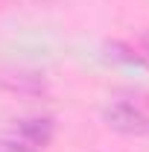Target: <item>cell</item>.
Instances as JSON below:
<instances>
[{
  "label": "cell",
  "instance_id": "6da1fadb",
  "mask_svg": "<svg viewBox=\"0 0 149 152\" xmlns=\"http://www.w3.org/2000/svg\"><path fill=\"white\" fill-rule=\"evenodd\" d=\"M105 126L120 134H149V114H143L134 102H123L117 99L111 105H105L102 111Z\"/></svg>",
  "mask_w": 149,
  "mask_h": 152
},
{
  "label": "cell",
  "instance_id": "7a4b0ae2",
  "mask_svg": "<svg viewBox=\"0 0 149 152\" xmlns=\"http://www.w3.org/2000/svg\"><path fill=\"white\" fill-rule=\"evenodd\" d=\"M18 134L26 140V143H32L35 149H41V146H47L50 137H53V120H47V117L20 120V123H18Z\"/></svg>",
  "mask_w": 149,
  "mask_h": 152
},
{
  "label": "cell",
  "instance_id": "3957f363",
  "mask_svg": "<svg viewBox=\"0 0 149 152\" xmlns=\"http://www.w3.org/2000/svg\"><path fill=\"white\" fill-rule=\"evenodd\" d=\"M3 85L6 88H12V91H23V94H38V91H44V79L35 73H12L3 79Z\"/></svg>",
  "mask_w": 149,
  "mask_h": 152
},
{
  "label": "cell",
  "instance_id": "277c9868",
  "mask_svg": "<svg viewBox=\"0 0 149 152\" xmlns=\"http://www.w3.org/2000/svg\"><path fill=\"white\" fill-rule=\"evenodd\" d=\"M105 53H108V58H114V61H126V64H146V58H143V56H137L131 47L120 44V41L105 44Z\"/></svg>",
  "mask_w": 149,
  "mask_h": 152
},
{
  "label": "cell",
  "instance_id": "5b68a950",
  "mask_svg": "<svg viewBox=\"0 0 149 152\" xmlns=\"http://www.w3.org/2000/svg\"><path fill=\"white\" fill-rule=\"evenodd\" d=\"M0 149L3 152H35V146L32 143H26L23 137H6V140H0Z\"/></svg>",
  "mask_w": 149,
  "mask_h": 152
},
{
  "label": "cell",
  "instance_id": "8992f818",
  "mask_svg": "<svg viewBox=\"0 0 149 152\" xmlns=\"http://www.w3.org/2000/svg\"><path fill=\"white\" fill-rule=\"evenodd\" d=\"M140 50L149 56V32H143V35H140Z\"/></svg>",
  "mask_w": 149,
  "mask_h": 152
}]
</instances>
